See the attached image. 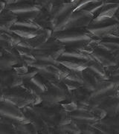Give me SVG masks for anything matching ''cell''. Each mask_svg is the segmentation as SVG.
Listing matches in <instances>:
<instances>
[{
	"instance_id": "obj_1",
	"label": "cell",
	"mask_w": 119,
	"mask_h": 134,
	"mask_svg": "<svg viewBox=\"0 0 119 134\" xmlns=\"http://www.w3.org/2000/svg\"><path fill=\"white\" fill-rule=\"evenodd\" d=\"M5 100L14 104L19 108H24L28 106L37 105L42 101V99L40 96L33 95L22 86H19L6 88Z\"/></svg>"
},
{
	"instance_id": "obj_2",
	"label": "cell",
	"mask_w": 119,
	"mask_h": 134,
	"mask_svg": "<svg viewBox=\"0 0 119 134\" xmlns=\"http://www.w3.org/2000/svg\"><path fill=\"white\" fill-rule=\"evenodd\" d=\"M0 115L2 117L16 120L22 123L29 122L22 111L18 107L8 101H0Z\"/></svg>"
},
{
	"instance_id": "obj_3",
	"label": "cell",
	"mask_w": 119,
	"mask_h": 134,
	"mask_svg": "<svg viewBox=\"0 0 119 134\" xmlns=\"http://www.w3.org/2000/svg\"><path fill=\"white\" fill-rule=\"evenodd\" d=\"M52 37L56 39L61 43H80L87 41L91 39L90 36L87 33L77 32V31H57L53 32Z\"/></svg>"
},
{
	"instance_id": "obj_4",
	"label": "cell",
	"mask_w": 119,
	"mask_h": 134,
	"mask_svg": "<svg viewBox=\"0 0 119 134\" xmlns=\"http://www.w3.org/2000/svg\"><path fill=\"white\" fill-rule=\"evenodd\" d=\"M5 10L14 14H21L28 12L39 11L41 8L34 2H16L12 5L5 6Z\"/></svg>"
},
{
	"instance_id": "obj_5",
	"label": "cell",
	"mask_w": 119,
	"mask_h": 134,
	"mask_svg": "<svg viewBox=\"0 0 119 134\" xmlns=\"http://www.w3.org/2000/svg\"><path fill=\"white\" fill-rule=\"evenodd\" d=\"M0 82H2L6 87L12 88L21 86L22 84V78L14 69H0Z\"/></svg>"
},
{
	"instance_id": "obj_6",
	"label": "cell",
	"mask_w": 119,
	"mask_h": 134,
	"mask_svg": "<svg viewBox=\"0 0 119 134\" xmlns=\"http://www.w3.org/2000/svg\"><path fill=\"white\" fill-rule=\"evenodd\" d=\"M40 98L43 101L50 104H54L66 98V92L53 88H48L46 91L40 95Z\"/></svg>"
},
{
	"instance_id": "obj_7",
	"label": "cell",
	"mask_w": 119,
	"mask_h": 134,
	"mask_svg": "<svg viewBox=\"0 0 119 134\" xmlns=\"http://www.w3.org/2000/svg\"><path fill=\"white\" fill-rule=\"evenodd\" d=\"M17 19L16 15L5 9L0 14V31H6L10 30Z\"/></svg>"
},
{
	"instance_id": "obj_8",
	"label": "cell",
	"mask_w": 119,
	"mask_h": 134,
	"mask_svg": "<svg viewBox=\"0 0 119 134\" xmlns=\"http://www.w3.org/2000/svg\"><path fill=\"white\" fill-rule=\"evenodd\" d=\"M10 30L12 32L16 34V35H18L21 38L25 40L34 38L43 31V29H29V28L16 26V25H13Z\"/></svg>"
},
{
	"instance_id": "obj_9",
	"label": "cell",
	"mask_w": 119,
	"mask_h": 134,
	"mask_svg": "<svg viewBox=\"0 0 119 134\" xmlns=\"http://www.w3.org/2000/svg\"><path fill=\"white\" fill-rule=\"evenodd\" d=\"M118 5H110L107 7H105L102 8V10L100 11L99 14L96 16V18L94 19L93 24H100L101 23H105L106 21H109L115 14V12L118 8Z\"/></svg>"
},
{
	"instance_id": "obj_10",
	"label": "cell",
	"mask_w": 119,
	"mask_h": 134,
	"mask_svg": "<svg viewBox=\"0 0 119 134\" xmlns=\"http://www.w3.org/2000/svg\"><path fill=\"white\" fill-rule=\"evenodd\" d=\"M94 56L95 58H97L98 61H99L100 63L103 65L106 66H114L116 63L115 58L110 54H108L106 52L103 51V50H98L97 52H94Z\"/></svg>"
},
{
	"instance_id": "obj_11",
	"label": "cell",
	"mask_w": 119,
	"mask_h": 134,
	"mask_svg": "<svg viewBox=\"0 0 119 134\" xmlns=\"http://www.w3.org/2000/svg\"><path fill=\"white\" fill-rule=\"evenodd\" d=\"M18 134H38L37 130L30 122L19 123L16 126Z\"/></svg>"
},
{
	"instance_id": "obj_12",
	"label": "cell",
	"mask_w": 119,
	"mask_h": 134,
	"mask_svg": "<svg viewBox=\"0 0 119 134\" xmlns=\"http://www.w3.org/2000/svg\"><path fill=\"white\" fill-rule=\"evenodd\" d=\"M72 118H74L75 120H77L79 121H83V122H94L97 120V118L95 116L90 115L86 113H77L71 115Z\"/></svg>"
},
{
	"instance_id": "obj_13",
	"label": "cell",
	"mask_w": 119,
	"mask_h": 134,
	"mask_svg": "<svg viewBox=\"0 0 119 134\" xmlns=\"http://www.w3.org/2000/svg\"><path fill=\"white\" fill-rule=\"evenodd\" d=\"M14 25L25 27V28H29V29H41L39 27L38 25L34 22V20H30V19H18L17 21L16 22Z\"/></svg>"
},
{
	"instance_id": "obj_14",
	"label": "cell",
	"mask_w": 119,
	"mask_h": 134,
	"mask_svg": "<svg viewBox=\"0 0 119 134\" xmlns=\"http://www.w3.org/2000/svg\"><path fill=\"white\" fill-rule=\"evenodd\" d=\"M31 82L33 83V84H35L43 92L47 90V86H46L45 82H44L43 78L39 74H37V75H35L32 78H31Z\"/></svg>"
},
{
	"instance_id": "obj_15",
	"label": "cell",
	"mask_w": 119,
	"mask_h": 134,
	"mask_svg": "<svg viewBox=\"0 0 119 134\" xmlns=\"http://www.w3.org/2000/svg\"><path fill=\"white\" fill-rule=\"evenodd\" d=\"M39 71L38 69H37L34 67L29 66L28 72H26V73H25L24 75H20V76H21V77L22 79H31V78H32L35 75H37V74H39Z\"/></svg>"
},
{
	"instance_id": "obj_16",
	"label": "cell",
	"mask_w": 119,
	"mask_h": 134,
	"mask_svg": "<svg viewBox=\"0 0 119 134\" xmlns=\"http://www.w3.org/2000/svg\"><path fill=\"white\" fill-rule=\"evenodd\" d=\"M6 88L8 87H6L2 82H0V101L5 100V90Z\"/></svg>"
},
{
	"instance_id": "obj_17",
	"label": "cell",
	"mask_w": 119,
	"mask_h": 134,
	"mask_svg": "<svg viewBox=\"0 0 119 134\" xmlns=\"http://www.w3.org/2000/svg\"><path fill=\"white\" fill-rule=\"evenodd\" d=\"M5 6H6V3L5 2H2V1H0V14L5 10Z\"/></svg>"
},
{
	"instance_id": "obj_18",
	"label": "cell",
	"mask_w": 119,
	"mask_h": 134,
	"mask_svg": "<svg viewBox=\"0 0 119 134\" xmlns=\"http://www.w3.org/2000/svg\"><path fill=\"white\" fill-rule=\"evenodd\" d=\"M2 54H3V52H2V50L1 48H0V56H2Z\"/></svg>"
}]
</instances>
